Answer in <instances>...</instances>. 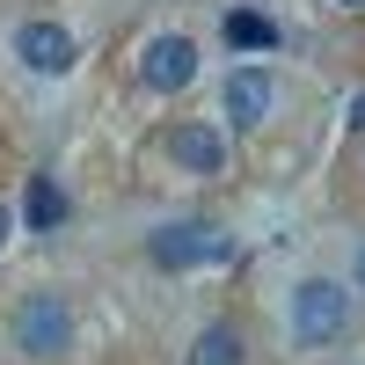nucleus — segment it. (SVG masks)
Masks as SVG:
<instances>
[{"label": "nucleus", "mask_w": 365, "mask_h": 365, "mask_svg": "<svg viewBox=\"0 0 365 365\" xmlns=\"http://www.w3.org/2000/svg\"><path fill=\"white\" fill-rule=\"evenodd\" d=\"M270 103H278V88H270V73H263V66H234V73H227V117H234L241 132L263 125Z\"/></svg>", "instance_id": "7"}, {"label": "nucleus", "mask_w": 365, "mask_h": 365, "mask_svg": "<svg viewBox=\"0 0 365 365\" xmlns=\"http://www.w3.org/2000/svg\"><path fill=\"white\" fill-rule=\"evenodd\" d=\"M146 256H154L161 270H197V263H227L234 241L212 227V220H168L146 234Z\"/></svg>", "instance_id": "3"}, {"label": "nucleus", "mask_w": 365, "mask_h": 365, "mask_svg": "<svg viewBox=\"0 0 365 365\" xmlns=\"http://www.w3.org/2000/svg\"><path fill=\"white\" fill-rule=\"evenodd\" d=\"M168 161H175L182 175H220V168H227V139L190 117V125H175V132H168Z\"/></svg>", "instance_id": "6"}, {"label": "nucleus", "mask_w": 365, "mask_h": 365, "mask_svg": "<svg viewBox=\"0 0 365 365\" xmlns=\"http://www.w3.org/2000/svg\"><path fill=\"white\" fill-rule=\"evenodd\" d=\"M139 81L154 88V96H182V88L197 81V44L182 37V29L154 37V44H146V58H139Z\"/></svg>", "instance_id": "5"}, {"label": "nucleus", "mask_w": 365, "mask_h": 365, "mask_svg": "<svg viewBox=\"0 0 365 365\" xmlns=\"http://www.w3.org/2000/svg\"><path fill=\"white\" fill-rule=\"evenodd\" d=\"M336 8H365V0H336Z\"/></svg>", "instance_id": "14"}, {"label": "nucleus", "mask_w": 365, "mask_h": 365, "mask_svg": "<svg viewBox=\"0 0 365 365\" xmlns=\"http://www.w3.org/2000/svg\"><path fill=\"white\" fill-rule=\"evenodd\" d=\"M22 227L29 234H58V227H66V190H58L51 168H37L22 182Z\"/></svg>", "instance_id": "8"}, {"label": "nucleus", "mask_w": 365, "mask_h": 365, "mask_svg": "<svg viewBox=\"0 0 365 365\" xmlns=\"http://www.w3.org/2000/svg\"><path fill=\"white\" fill-rule=\"evenodd\" d=\"M8 329H15L22 358L51 365V358H66V344H73V307H66V292H29L22 307L8 314Z\"/></svg>", "instance_id": "1"}, {"label": "nucleus", "mask_w": 365, "mask_h": 365, "mask_svg": "<svg viewBox=\"0 0 365 365\" xmlns=\"http://www.w3.org/2000/svg\"><path fill=\"white\" fill-rule=\"evenodd\" d=\"M358 292H365V249H358Z\"/></svg>", "instance_id": "13"}, {"label": "nucleus", "mask_w": 365, "mask_h": 365, "mask_svg": "<svg viewBox=\"0 0 365 365\" xmlns=\"http://www.w3.org/2000/svg\"><path fill=\"white\" fill-rule=\"evenodd\" d=\"M344 329H351V292L336 278H299V292H292V344L322 351V344H336Z\"/></svg>", "instance_id": "2"}, {"label": "nucleus", "mask_w": 365, "mask_h": 365, "mask_svg": "<svg viewBox=\"0 0 365 365\" xmlns=\"http://www.w3.org/2000/svg\"><path fill=\"white\" fill-rule=\"evenodd\" d=\"M241 358H249L241 322H212V329H197V344H190V365H241Z\"/></svg>", "instance_id": "9"}, {"label": "nucleus", "mask_w": 365, "mask_h": 365, "mask_svg": "<svg viewBox=\"0 0 365 365\" xmlns=\"http://www.w3.org/2000/svg\"><path fill=\"white\" fill-rule=\"evenodd\" d=\"M351 117H358V125H365V96H351Z\"/></svg>", "instance_id": "12"}, {"label": "nucleus", "mask_w": 365, "mask_h": 365, "mask_svg": "<svg viewBox=\"0 0 365 365\" xmlns=\"http://www.w3.org/2000/svg\"><path fill=\"white\" fill-rule=\"evenodd\" d=\"M227 44L234 51H278V22H270L263 8H227Z\"/></svg>", "instance_id": "10"}, {"label": "nucleus", "mask_w": 365, "mask_h": 365, "mask_svg": "<svg viewBox=\"0 0 365 365\" xmlns=\"http://www.w3.org/2000/svg\"><path fill=\"white\" fill-rule=\"evenodd\" d=\"M8 234H15V212H8V197H0V249H8Z\"/></svg>", "instance_id": "11"}, {"label": "nucleus", "mask_w": 365, "mask_h": 365, "mask_svg": "<svg viewBox=\"0 0 365 365\" xmlns=\"http://www.w3.org/2000/svg\"><path fill=\"white\" fill-rule=\"evenodd\" d=\"M15 58L29 73H44V81H58V73H73V58H81V44H73V29L66 22H22L15 29Z\"/></svg>", "instance_id": "4"}]
</instances>
